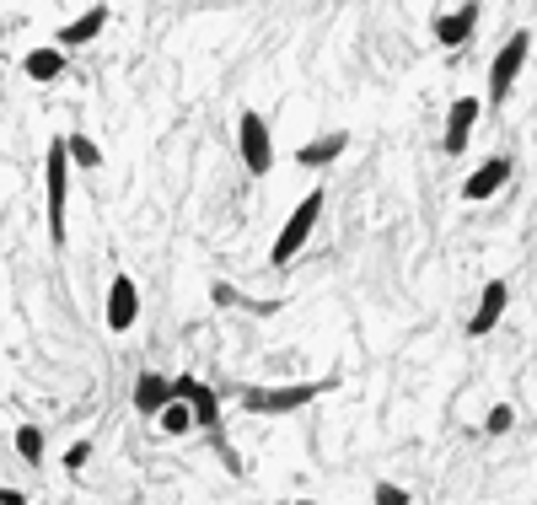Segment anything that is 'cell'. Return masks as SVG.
Segmentation results:
<instances>
[{"label": "cell", "mask_w": 537, "mask_h": 505, "mask_svg": "<svg viewBox=\"0 0 537 505\" xmlns=\"http://www.w3.org/2000/svg\"><path fill=\"white\" fill-rule=\"evenodd\" d=\"M86 457H92V441H76V446L65 452V468H70V473H81V468H86Z\"/></svg>", "instance_id": "21"}, {"label": "cell", "mask_w": 537, "mask_h": 505, "mask_svg": "<svg viewBox=\"0 0 537 505\" xmlns=\"http://www.w3.org/2000/svg\"><path fill=\"white\" fill-rule=\"evenodd\" d=\"M22 70H27V81H54V76L65 70V54H60V49H33V54L22 60Z\"/></svg>", "instance_id": "15"}, {"label": "cell", "mask_w": 537, "mask_h": 505, "mask_svg": "<svg viewBox=\"0 0 537 505\" xmlns=\"http://www.w3.org/2000/svg\"><path fill=\"white\" fill-rule=\"evenodd\" d=\"M527 49H532V33H527V27L500 43L495 65H489V103H505V97H511V86H516V76H521V65H527Z\"/></svg>", "instance_id": "4"}, {"label": "cell", "mask_w": 537, "mask_h": 505, "mask_svg": "<svg viewBox=\"0 0 537 505\" xmlns=\"http://www.w3.org/2000/svg\"><path fill=\"white\" fill-rule=\"evenodd\" d=\"M135 317H140V285L129 280V274H113V285H108V328L113 334H129Z\"/></svg>", "instance_id": "7"}, {"label": "cell", "mask_w": 537, "mask_h": 505, "mask_svg": "<svg viewBox=\"0 0 537 505\" xmlns=\"http://www.w3.org/2000/svg\"><path fill=\"white\" fill-rule=\"evenodd\" d=\"M172 398H183L188 409H194V425H205L210 436L221 430V398H215V387L194 382V377H178V382H172Z\"/></svg>", "instance_id": "6"}, {"label": "cell", "mask_w": 537, "mask_h": 505, "mask_svg": "<svg viewBox=\"0 0 537 505\" xmlns=\"http://www.w3.org/2000/svg\"><path fill=\"white\" fill-rule=\"evenodd\" d=\"M280 505H290V500H280Z\"/></svg>", "instance_id": "24"}, {"label": "cell", "mask_w": 537, "mask_h": 505, "mask_svg": "<svg viewBox=\"0 0 537 505\" xmlns=\"http://www.w3.org/2000/svg\"><path fill=\"white\" fill-rule=\"evenodd\" d=\"M344 146H350V129H328V135H317L296 151V162L301 167H328L333 156H344Z\"/></svg>", "instance_id": "13"}, {"label": "cell", "mask_w": 537, "mask_h": 505, "mask_svg": "<svg viewBox=\"0 0 537 505\" xmlns=\"http://www.w3.org/2000/svg\"><path fill=\"white\" fill-rule=\"evenodd\" d=\"M323 189H312V194H301V205L290 210V221H285V232L274 237V248H269V264L274 269H285L290 258H296L301 248H307V237H312V226H317V215H323Z\"/></svg>", "instance_id": "2"}, {"label": "cell", "mask_w": 537, "mask_h": 505, "mask_svg": "<svg viewBox=\"0 0 537 505\" xmlns=\"http://www.w3.org/2000/svg\"><path fill=\"white\" fill-rule=\"evenodd\" d=\"M0 505H27L22 489H0Z\"/></svg>", "instance_id": "22"}, {"label": "cell", "mask_w": 537, "mask_h": 505, "mask_svg": "<svg viewBox=\"0 0 537 505\" xmlns=\"http://www.w3.org/2000/svg\"><path fill=\"white\" fill-rule=\"evenodd\" d=\"M172 403V377H162V371H140V382H135V414H162Z\"/></svg>", "instance_id": "12"}, {"label": "cell", "mask_w": 537, "mask_h": 505, "mask_svg": "<svg viewBox=\"0 0 537 505\" xmlns=\"http://www.w3.org/2000/svg\"><path fill=\"white\" fill-rule=\"evenodd\" d=\"M237 151H242V167H248L253 178H264V172L274 167V140H269V124L258 119L253 108L237 119Z\"/></svg>", "instance_id": "5"}, {"label": "cell", "mask_w": 537, "mask_h": 505, "mask_svg": "<svg viewBox=\"0 0 537 505\" xmlns=\"http://www.w3.org/2000/svg\"><path fill=\"white\" fill-rule=\"evenodd\" d=\"M511 172H516V167H511V156H489V162L478 167L468 183H462V199H495L505 183H511Z\"/></svg>", "instance_id": "10"}, {"label": "cell", "mask_w": 537, "mask_h": 505, "mask_svg": "<svg viewBox=\"0 0 537 505\" xmlns=\"http://www.w3.org/2000/svg\"><path fill=\"white\" fill-rule=\"evenodd\" d=\"M511 420H516V414L505 409V403H495V409H489V420H484V430H489V436H505V430H511Z\"/></svg>", "instance_id": "19"}, {"label": "cell", "mask_w": 537, "mask_h": 505, "mask_svg": "<svg viewBox=\"0 0 537 505\" xmlns=\"http://www.w3.org/2000/svg\"><path fill=\"white\" fill-rule=\"evenodd\" d=\"M17 452H22V463H43V430L38 425L17 430Z\"/></svg>", "instance_id": "18"}, {"label": "cell", "mask_w": 537, "mask_h": 505, "mask_svg": "<svg viewBox=\"0 0 537 505\" xmlns=\"http://www.w3.org/2000/svg\"><path fill=\"white\" fill-rule=\"evenodd\" d=\"M478 113H484V108H478V97H457V103H452V113H446V151H452V156L468 151V135H473Z\"/></svg>", "instance_id": "11"}, {"label": "cell", "mask_w": 537, "mask_h": 505, "mask_svg": "<svg viewBox=\"0 0 537 505\" xmlns=\"http://www.w3.org/2000/svg\"><path fill=\"white\" fill-rule=\"evenodd\" d=\"M430 33H435V43H441V49H457V43H468V38L478 33V6L468 0V6H457V11H446V17H435Z\"/></svg>", "instance_id": "9"}, {"label": "cell", "mask_w": 537, "mask_h": 505, "mask_svg": "<svg viewBox=\"0 0 537 505\" xmlns=\"http://www.w3.org/2000/svg\"><path fill=\"white\" fill-rule=\"evenodd\" d=\"M290 505H317V500H290Z\"/></svg>", "instance_id": "23"}, {"label": "cell", "mask_w": 537, "mask_h": 505, "mask_svg": "<svg viewBox=\"0 0 537 505\" xmlns=\"http://www.w3.org/2000/svg\"><path fill=\"white\" fill-rule=\"evenodd\" d=\"M376 505H409V489H398V484H376Z\"/></svg>", "instance_id": "20"}, {"label": "cell", "mask_w": 537, "mask_h": 505, "mask_svg": "<svg viewBox=\"0 0 537 505\" xmlns=\"http://www.w3.org/2000/svg\"><path fill=\"white\" fill-rule=\"evenodd\" d=\"M43 194H49V242L65 248V199H70V151L65 140H54L43 156Z\"/></svg>", "instance_id": "1"}, {"label": "cell", "mask_w": 537, "mask_h": 505, "mask_svg": "<svg viewBox=\"0 0 537 505\" xmlns=\"http://www.w3.org/2000/svg\"><path fill=\"white\" fill-rule=\"evenodd\" d=\"M65 151H70V162L86 167V172L103 167V151H97V140H92V135H65Z\"/></svg>", "instance_id": "16"}, {"label": "cell", "mask_w": 537, "mask_h": 505, "mask_svg": "<svg viewBox=\"0 0 537 505\" xmlns=\"http://www.w3.org/2000/svg\"><path fill=\"white\" fill-rule=\"evenodd\" d=\"M156 420H162V430H167V436H183V430H194V409H188L183 398H172L167 409L156 414Z\"/></svg>", "instance_id": "17"}, {"label": "cell", "mask_w": 537, "mask_h": 505, "mask_svg": "<svg viewBox=\"0 0 537 505\" xmlns=\"http://www.w3.org/2000/svg\"><path fill=\"white\" fill-rule=\"evenodd\" d=\"M328 382H290V387H248L242 393V409L248 414H296L307 409L312 398H323Z\"/></svg>", "instance_id": "3"}, {"label": "cell", "mask_w": 537, "mask_h": 505, "mask_svg": "<svg viewBox=\"0 0 537 505\" xmlns=\"http://www.w3.org/2000/svg\"><path fill=\"white\" fill-rule=\"evenodd\" d=\"M103 22H108V6H92V11H81L70 27H60V43L54 49H76V43H86V38H97L103 33Z\"/></svg>", "instance_id": "14"}, {"label": "cell", "mask_w": 537, "mask_h": 505, "mask_svg": "<svg viewBox=\"0 0 537 505\" xmlns=\"http://www.w3.org/2000/svg\"><path fill=\"white\" fill-rule=\"evenodd\" d=\"M505 307H511V291H505V280H489V285H484V296H478V307H473L468 334H473V339L495 334V323L505 317Z\"/></svg>", "instance_id": "8"}]
</instances>
